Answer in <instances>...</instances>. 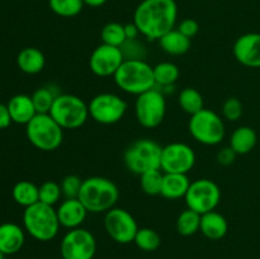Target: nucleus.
<instances>
[{"instance_id":"ddd939ff","label":"nucleus","mask_w":260,"mask_h":259,"mask_svg":"<svg viewBox=\"0 0 260 259\" xmlns=\"http://www.w3.org/2000/svg\"><path fill=\"white\" fill-rule=\"evenodd\" d=\"M104 229L107 234L118 244L134 243L139 231L137 221L124 208L113 207L104 215Z\"/></svg>"},{"instance_id":"473e14b6","label":"nucleus","mask_w":260,"mask_h":259,"mask_svg":"<svg viewBox=\"0 0 260 259\" xmlns=\"http://www.w3.org/2000/svg\"><path fill=\"white\" fill-rule=\"evenodd\" d=\"M162 177H164V173L160 169L150 170L140 175V185H141L142 192L147 196H160Z\"/></svg>"},{"instance_id":"cd10ccee","label":"nucleus","mask_w":260,"mask_h":259,"mask_svg":"<svg viewBox=\"0 0 260 259\" xmlns=\"http://www.w3.org/2000/svg\"><path fill=\"white\" fill-rule=\"evenodd\" d=\"M178 103H179L180 108L185 112V113L193 114L198 113L205 108V102H203V96L197 89L194 88H184L179 93L178 96Z\"/></svg>"},{"instance_id":"bb28decb","label":"nucleus","mask_w":260,"mask_h":259,"mask_svg":"<svg viewBox=\"0 0 260 259\" xmlns=\"http://www.w3.org/2000/svg\"><path fill=\"white\" fill-rule=\"evenodd\" d=\"M155 84L160 89L165 86L174 85L179 78V68L175 63L164 61L154 66Z\"/></svg>"},{"instance_id":"58836bf2","label":"nucleus","mask_w":260,"mask_h":259,"mask_svg":"<svg viewBox=\"0 0 260 259\" xmlns=\"http://www.w3.org/2000/svg\"><path fill=\"white\" fill-rule=\"evenodd\" d=\"M236 156H238V154H236L230 146H226L222 147V149L217 152V161L218 164L228 167V165H231L235 161Z\"/></svg>"},{"instance_id":"4468645a","label":"nucleus","mask_w":260,"mask_h":259,"mask_svg":"<svg viewBox=\"0 0 260 259\" xmlns=\"http://www.w3.org/2000/svg\"><path fill=\"white\" fill-rule=\"evenodd\" d=\"M196 164V152L184 142H172L162 147L160 170L162 173L188 174Z\"/></svg>"},{"instance_id":"20e7f679","label":"nucleus","mask_w":260,"mask_h":259,"mask_svg":"<svg viewBox=\"0 0 260 259\" xmlns=\"http://www.w3.org/2000/svg\"><path fill=\"white\" fill-rule=\"evenodd\" d=\"M23 228L38 241H51L57 236L60 231L57 212L53 206L37 202L24 208L23 212Z\"/></svg>"},{"instance_id":"c9c22d12","label":"nucleus","mask_w":260,"mask_h":259,"mask_svg":"<svg viewBox=\"0 0 260 259\" xmlns=\"http://www.w3.org/2000/svg\"><path fill=\"white\" fill-rule=\"evenodd\" d=\"M244 107L240 99L231 96L228 98L222 104V116L223 118L230 122H236L243 117Z\"/></svg>"},{"instance_id":"f3484780","label":"nucleus","mask_w":260,"mask_h":259,"mask_svg":"<svg viewBox=\"0 0 260 259\" xmlns=\"http://www.w3.org/2000/svg\"><path fill=\"white\" fill-rule=\"evenodd\" d=\"M56 212L60 225L68 230L81 228L88 215V210L79 198H65L56 208Z\"/></svg>"},{"instance_id":"7ed1b4c3","label":"nucleus","mask_w":260,"mask_h":259,"mask_svg":"<svg viewBox=\"0 0 260 259\" xmlns=\"http://www.w3.org/2000/svg\"><path fill=\"white\" fill-rule=\"evenodd\" d=\"M113 78L122 91L134 95H140L156 86L154 66L146 60H124Z\"/></svg>"},{"instance_id":"b1692460","label":"nucleus","mask_w":260,"mask_h":259,"mask_svg":"<svg viewBox=\"0 0 260 259\" xmlns=\"http://www.w3.org/2000/svg\"><path fill=\"white\" fill-rule=\"evenodd\" d=\"M256 141H258V136H256L255 130L249 126H241L233 132L229 146L238 155H245L255 147Z\"/></svg>"},{"instance_id":"7c9ffc66","label":"nucleus","mask_w":260,"mask_h":259,"mask_svg":"<svg viewBox=\"0 0 260 259\" xmlns=\"http://www.w3.org/2000/svg\"><path fill=\"white\" fill-rule=\"evenodd\" d=\"M102 43L114 46V47H121L124 41L127 40L126 33H124V24L118 22L107 23L101 32Z\"/></svg>"},{"instance_id":"c03bdc74","label":"nucleus","mask_w":260,"mask_h":259,"mask_svg":"<svg viewBox=\"0 0 260 259\" xmlns=\"http://www.w3.org/2000/svg\"><path fill=\"white\" fill-rule=\"evenodd\" d=\"M61 259H62V258H61Z\"/></svg>"},{"instance_id":"6e6552de","label":"nucleus","mask_w":260,"mask_h":259,"mask_svg":"<svg viewBox=\"0 0 260 259\" xmlns=\"http://www.w3.org/2000/svg\"><path fill=\"white\" fill-rule=\"evenodd\" d=\"M188 130L193 139L206 146H215L225 139V122L212 109L203 108L190 116Z\"/></svg>"},{"instance_id":"39448f33","label":"nucleus","mask_w":260,"mask_h":259,"mask_svg":"<svg viewBox=\"0 0 260 259\" xmlns=\"http://www.w3.org/2000/svg\"><path fill=\"white\" fill-rule=\"evenodd\" d=\"M162 147L151 139H139L132 142L123 154L127 169L136 175L160 169Z\"/></svg>"},{"instance_id":"393cba45","label":"nucleus","mask_w":260,"mask_h":259,"mask_svg":"<svg viewBox=\"0 0 260 259\" xmlns=\"http://www.w3.org/2000/svg\"><path fill=\"white\" fill-rule=\"evenodd\" d=\"M12 196L18 205L27 208L40 202V187L29 180H19L13 187Z\"/></svg>"},{"instance_id":"412c9836","label":"nucleus","mask_w":260,"mask_h":259,"mask_svg":"<svg viewBox=\"0 0 260 259\" xmlns=\"http://www.w3.org/2000/svg\"><path fill=\"white\" fill-rule=\"evenodd\" d=\"M189 185H190V180L187 174H179V173H164L160 196L167 198V200H172V201L179 200V198H184Z\"/></svg>"},{"instance_id":"f03ea898","label":"nucleus","mask_w":260,"mask_h":259,"mask_svg":"<svg viewBox=\"0 0 260 259\" xmlns=\"http://www.w3.org/2000/svg\"><path fill=\"white\" fill-rule=\"evenodd\" d=\"M119 190L113 180L104 177H90L83 180L79 200L88 212H107L116 206Z\"/></svg>"},{"instance_id":"9b49d317","label":"nucleus","mask_w":260,"mask_h":259,"mask_svg":"<svg viewBox=\"0 0 260 259\" xmlns=\"http://www.w3.org/2000/svg\"><path fill=\"white\" fill-rule=\"evenodd\" d=\"M89 117L96 123H118L126 114L128 104L124 99L113 93L96 94L88 104Z\"/></svg>"},{"instance_id":"4c0bfd02","label":"nucleus","mask_w":260,"mask_h":259,"mask_svg":"<svg viewBox=\"0 0 260 259\" xmlns=\"http://www.w3.org/2000/svg\"><path fill=\"white\" fill-rule=\"evenodd\" d=\"M178 29L183 33L184 36H187L188 38L192 40L200 30V24H198L197 20L192 19V18H187V19H183L182 22L178 25Z\"/></svg>"},{"instance_id":"2eb2a0df","label":"nucleus","mask_w":260,"mask_h":259,"mask_svg":"<svg viewBox=\"0 0 260 259\" xmlns=\"http://www.w3.org/2000/svg\"><path fill=\"white\" fill-rule=\"evenodd\" d=\"M123 61L121 48L102 43L91 52L89 57V68L94 75L99 78H108L114 76Z\"/></svg>"},{"instance_id":"5701e85b","label":"nucleus","mask_w":260,"mask_h":259,"mask_svg":"<svg viewBox=\"0 0 260 259\" xmlns=\"http://www.w3.org/2000/svg\"><path fill=\"white\" fill-rule=\"evenodd\" d=\"M159 46L168 55L180 56L189 51L192 40L183 35L179 29H172L159 40Z\"/></svg>"},{"instance_id":"423d86ee","label":"nucleus","mask_w":260,"mask_h":259,"mask_svg":"<svg viewBox=\"0 0 260 259\" xmlns=\"http://www.w3.org/2000/svg\"><path fill=\"white\" fill-rule=\"evenodd\" d=\"M25 135L36 149L53 151L62 144L63 128L48 113H37L29 123L25 124Z\"/></svg>"},{"instance_id":"0eeeda50","label":"nucleus","mask_w":260,"mask_h":259,"mask_svg":"<svg viewBox=\"0 0 260 259\" xmlns=\"http://www.w3.org/2000/svg\"><path fill=\"white\" fill-rule=\"evenodd\" d=\"M48 114L63 130H76L88 121L89 108L80 96L61 93L53 102Z\"/></svg>"},{"instance_id":"2f4dec72","label":"nucleus","mask_w":260,"mask_h":259,"mask_svg":"<svg viewBox=\"0 0 260 259\" xmlns=\"http://www.w3.org/2000/svg\"><path fill=\"white\" fill-rule=\"evenodd\" d=\"M134 243L139 249L144 251H155L161 245V238L154 229L141 228L135 236Z\"/></svg>"},{"instance_id":"f704fd0d","label":"nucleus","mask_w":260,"mask_h":259,"mask_svg":"<svg viewBox=\"0 0 260 259\" xmlns=\"http://www.w3.org/2000/svg\"><path fill=\"white\" fill-rule=\"evenodd\" d=\"M62 197L61 185L55 180H47L40 185V202L55 206Z\"/></svg>"},{"instance_id":"72a5a7b5","label":"nucleus","mask_w":260,"mask_h":259,"mask_svg":"<svg viewBox=\"0 0 260 259\" xmlns=\"http://www.w3.org/2000/svg\"><path fill=\"white\" fill-rule=\"evenodd\" d=\"M119 48H121L124 60H145L146 58V45L139 38L126 40Z\"/></svg>"},{"instance_id":"6ab92c4d","label":"nucleus","mask_w":260,"mask_h":259,"mask_svg":"<svg viewBox=\"0 0 260 259\" xmlns=\"http://www.w3.org/2000/svg\"><path fill=\"white\" fill-rule=\"evenodd\" d=\"M7 106L9 108L12 121L17 124H28L30 119L37 114L32 96L25 94H17L12 96Z\"/></svg>"},{"instance_id":"a878e982","label":"nucleus","mask_w":260,"mask_h":259,"mask_svg":"<svg viewBox=\"0 0 260 259\" xmlns=\"http://www.w3.org/2000/svg\"><path fill=\"white\" fill-rule=\"evenodd\" d=\"M60 90H58L57 86L52 85V84H48V85L41 86L37 90H35V93L32 94V101L35 104V108L37 111V113L40 114H47L50 113L51 108H52V104L55 102V99L60 95Z\"/></svg>"},{"instance_id":"f257e3e1","label":"nucleus","mask_w":260,"mask_h":259,"mask_svg":"<svg viewBox=\"0 0 260 259\" xmlns=\"http://www.w3.org/2000/svg\"><path fill=\"white\" fill-rule=\"evenodd\" d=\"M178 19L175 0H142L134 13V23L140 35L149 41H159L174 29Z\"/></svg>"},{"instance_id":"dca6fc26","label":"nucleus","mask_w":260,"mask_h":259,"mask_svg":"<svg viewBox=\"0 0 260 259\" xmlns=\"http://www.w3.org/2000/svg\"><path fill=\"white\" fill-rule=\"evenodd\" d=\"M234 56L246 68H260V33H245L235 41Z\"/></svg>"},{"instance_id":"f8f14e48","label":"nucleus","mask_w":260,"mask_h":259,"mask_svg":"<svg viewBox=\"0 0 260 259\" xmlns=\"http://www.w3.org/2000/svg\"><path fill=\"white\" fill-rule=\"evenodd\" d=\"M60 251L62 259H93L96 253V240L86 229H71L61 239Z\"/></svg>"},{"instance_id":"1a4fd4ad","label":"nucleus","mask_w":260,"mask_h":259,"mask_svg":"<svg viewBox=\"0 0 260 259\" xmlns=\"http://www.w3.org/2000/svg\"><path fill=\"white\" fill-rule=\"evenodd\" d=\"M167 113L165 94L157 86L137 95L135 102V116L145 128H155L164 121Z\"/></svg>"},{"instance_id":"a211bd4d","label":"nucleus","mask_w":260,"mask_h":259,"mask_svg":"<svg viewBox=\"0 0 260 259\" xmlns=\"http://www.w3.org/2000/svg\"><path fill=\"white\" fill-rule=\"evenodd\" d=\"M25 241V230L14 222H4L0 225V250L5 255L18 253Z\"/></svg>"},{"instance_id":"c756f323","label":"nucleus","mask_w":260,"mask_h":259,"mask_svg":"<svg viewBox=\"0 0 260 259\" xmlns=\"http://www.w3.org/2000/svg\"><path fill=\"white\" fill-rule=\"evenodd\" d=\"M83 0H48V7L56 15L62 18H73L80 14L84 8Z\"/></svg>"},{"instance_id":"e433bc0d","label":"nucleus","mask_w":260,"mask_h":259,"mask_svg":"<svg viewBox=\"0 0 260 259\" xmlns=\"http://www.w3.org/2000/svg\"><path fill=\"white\" fill-rule=\"evenodd\" d=\"M83 180L80 177L75 174L66 175L60 183L61 190H62L63 198H79V193H80L81 185H83Z\"/></svg>"},{"instance_id":"4be33fe9","label":"nucleus","mask_w":260,"mask_h":259,"mask_svg":"<svg viewBox=\"0 0 260 259\" xmlns=\"http://www.w3.org/2000/svg\"><path fill=\"white\" fill-rule=\"evenodd\" d=\"M17 65L22 73L36 75L45 69L46 57L40 48L25 47L18 53Z\"/></svg>"},{"instance_id":"9d476101","label":"nucleus","mask_w":260,"mask_h":259,"mask_svg":"<svg viewBox=\"0 0 260 259\" xmlns=\"http://www.w3.org/2000/svg\"><path fill=\"white\" fill-rule=\"evenodd\" d=\"M184 201L187 208L196 211L200 215L215 211L221 201L220 187L207 178L196 179L190 182Z\"/></svg>"},{"instance_id":"c85d7f7f","label":"nucleus","mask_w":260,"mask_h":259,"mask_svg":"<svg viewBox=\"0 0 260 259\" xmlns=\"http://www.w3.org/2000/svg\"><path fill=\"white\" fill-rule=\"evenodd\" d=\"M201 216L190 208H185L177 218V230L182 236H192L201 229Z\"/></svg>"},{"instance_id":"a19ab883","label":"nucleus","mask_w":260,"mask_h":259,"mask_svg":"<svg viewBox=\"0 0 260 259\" xmlns=\"http://www.w3.org/2000/svg\"><path fill=\"white\" fill-rule=\"evenodd\" d=\"M124 33H126L127 40H132V38H139V36H140L139 28H137V25L135 24L134 22L124 24Z\"/></svg>"},{"instance_id":"aec40b11","label":"nucleus","mask_w":260,"mask_h":259,"mask_svg":"<svg viewBox=\"0 0 260 259\" xmlns=\"http://www.w3.org/2000/svg\"><path fill=\"white\" fill-rule=\"evenodd\" d=\"M201 233L210 240H220L229 231V223L225 216L217 211L203 213L201 216Z\"/></svg>"},{"instance_id":"79ce46f5","label":"nucleus","mask_w":260,"mask_h":259,"mask_svg":"<svg viewBox=\"0 0 260 259\" xmlns=\"http://www.w3.org/2000/svg\"><path fill=\"white\" fill-rule=\"evenodd\" d=\"M84 4L91 8H99L107 3V0H83Z\"/></svg>"},{"instance_id":"ea45409f","label":"nucleus","mask_w":260,"mask_h":259,"mask_svg":"<svg viewBox=\"0 0 260 259\" xmlns=\"http://www.w3.org/2000/svg\"><path fill=\"white\" fill-rule=\"evenodd\" d=\"M12 116H10L9 108L7 104L0 103V130L8 128L12 123Z\"/></svg>"},{"instance_id":"37998d69","label":"nucleus","mask_w":260,"mask_h":259,"mask_svg":"<svg viewBox=\"0 0 260 259\" xmlns=\"http://www.w3.org/2000/svg\"><path fill=\"white\" fill-rule=\"evenodd\" d=\"M0 259H5V254L0 250Z\"/></svg>"}]
</instances>
